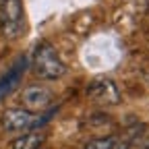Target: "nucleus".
I'll return each mask as SVG.
<instances>
[{"mask_svg": "<svg viewBox=\"0 0 149 149\" xmlns=\"http://www.w3.org/2000/svg\"><path fill=\"white\" fill-rule=\"evenodd\" d=\"M58 112V108H52L46 112H29L25 108H8L4 110L2 118V128L6 133H27V130H40L50 122V118Z\"/></svg>", "mask_w": 149, "mask_h": 149, "instance_id": "f257e3e1", "label": "nucleus"}, {"mask_svg": "<svg viewBox=\"0 0 149 149\" xmlns=\"http://www.w3.org/2000/svg\"><path fill=\"white\" fill-rule=\"evenodd\" d=\"M33 72L42 81H58L64 77L66 64L62 62L58 50L50 42H42L33 54Z\"/></svg>", "mask_w": 149, "mask_h": 149, "instance_id": "f03ea898", "label": "nucleus"}, {"mask_svg": "<svg viewBox=\"0 0 149 149\" xmlns=\"http://www.w3.org/2000/svg\"><path fill=\"white\" fill-rule=\"evenodd\" d=\"M0 31L8 40H17L25 33L23 0H0Z\"/></svg>", "mask_w": 149, "mask_h": 149, "instance_id": "7ed1b4c3", "label": "nucleus"}, {"mask_svg": "<svg viewBox=\"0 0 149 149\" xmlns=\"http://www.w3.org/2000/svg\"><path fill=\"white\" fill-rule=\"evenodd\" d=\"M52 91L40 83H31L21 91V102L29 112H46L52 104Z\"/></svg>", "mask_w": 149, "mask_h": 149, "instance_id": "20e7f679", "label": "nucleus"}, {"mask_svg": "<svg viewBox=\"0 0 149 149\" xmlns=\"http://www.w3.org/2000/svg\"><path fill=\"white\" fill-rule=\"evenodd\" d=\"M87 95L91 100H95L102 106H114L120 102V93L118 87L114 85V81L110 79H100V81H93L87 87Z\"/></svg>", "mask_w": 149, "mask_h": 149, "instance_id": "39448f33", "label": "nucleus"}, {"mask_svg": "<svg viewBox=\"0 0 149 149\" xmlns=\"http://www.w3.org/2000/svg\"><path fill=\"white\" fill-rule=\"evenodd\" d=\"M25 66H27V58H19L17 64L0 79V100L6 97L10 91H15V87L19 85V81H21L23 72H25Z\"/></svg>", "mask_w": 149, "mask_h": 149, "instance_id": "423d86ee", "label": "nucleus"}, {"mask_svg": "<svg viewBox=\"0 0 149 149\" xmlns=\"http://www.w3.org/2000/svg\"><path fill=\"white\" fill-rule=\"evenodd\" d=\"M44 141H46L44 133H40V130H27V133L19 135L17 139H13L10 149H40Z\"/></svg>", "mask_w": 149, "mask_h": 149, "instance_id": "0eeeda50", "label": "nucleus"}, {"mask_svg": "<svg viewBox=\"0 0 149 149\" xmlns=\"http://www.w3.org/2000/svg\"><path fill=\"white\" fill-rule=\"evenodd\" d=\"M114 145H116V137H97V139H91L87 145H85V149H114Z\"/></svg>", "mask_w": 149, "mask_h": 149, "instance_id": "6e6552de", "label": "nucleus"}]
</instances>
